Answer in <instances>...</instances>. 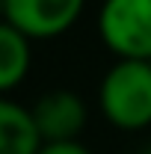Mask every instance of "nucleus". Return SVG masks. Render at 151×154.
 I'll return each mask as SVG.
<instances>
[{"instance_id": "obj_1", "label": "nucleus", "mask_w": 151, "mask_h": 154, "mask_svg": "<svg viewBox=\"0 0 151 154\" xmlns=\"http://www.w3.org/2000/svg\"><path fill=\"white\" fill-rule=\"evenodd\" d=\"M98 107L119 131H145L151 125V62L116 59L101 77Z\"/></svg>"}, {"instance_id": "obj_8", "label": "nucleus", "mask_w": 151, "mask_h": 154, "mask_svg": "<svg viewBox=\"0 0 151 154\" xmlns=\"http://www.w3.org/2000/svg\"><path fill=\"white\" fill-rule=\"evenodd\" d=\"M148 62H151V59H148Z\"/></svg>"}, {"instance_id": "obj_3", "label": "nucleus", "mask_w": 151, "mask_h": 154, "mask_svg": "<svg viewBox=\"0 0 151 154\" xmlns=\"http://www.w3.org/2000/svg\"><path fill=\"white\" fill-rule=\"evenodd\" d=\"M3 21L21 30L30 42H45L68 33L86 0H0Z\"/></svg>"}, {"instance_id": "obj_2", "label": "nucleus", "mask_w": 151, "mask_h": 154, "mask_svg": "<svg viewBox=\"0 0 151 154\" xmlns=\"http://www.w3.org/2000/svg\"><path fill=\"white\" fill-rule=\"evenodd\" d=\"M98 36L116 59H151V0H104Z\"/></svg>"}, {"instance_id": "obj_4", "label": "nucleus", "mask_w": 151, "mask_h": 154, "mask_svg": "<svg viewBox=\"0 0 151 154\" xmlns=\"http://www.w3.org/2000/svg\"><path fill=\"white\" fill-rule=\"evenodd\" d=\"M42 142H80L86 128V104L71 89H51L30 107Z\"/></svg>"}, {"instance_id": "obj_6", "label": "nucleus", "mask_w": 151, "mask_h": 154, "mask_svg": "<svg viewBox=\"0 0 151 154\" xmlns=\"http://www.w3.org/2000/svg\"><path fill=\"white\" fill-rule=\"evenodd\" d=\"M30 45L33 42L21 30H15L9 21H0V95L21 86L24 77L30 74Z\"/></svg>"}, {"instance_id": "obj_7", "label": "nucleus", "mask_w": 151, "mask_h": 154, "mask_svg": "<svg viewBox=\"0 0 151 154\" xmlns=\"http://www.w3.org/2000/svg\"><path fill=\"white\" fill-rule=\"evenodd\" d=\"M39 154H92L83 142H45Z\"/></svg>"}, {"instance_id": "obj_5", "label": "nucleus", "mask_w": 151, "mask_h": 154, "mask_svg": "<svg viewBox=\"0 0 151 154\" xmlns=\"http://www.w3.org/2000/svg\"><path fill=\"white\" fill-rule=\"evenodd\" d=\"M42 145L30 107L0 95V154H39Z\"/></svg>"}]
</instances>
